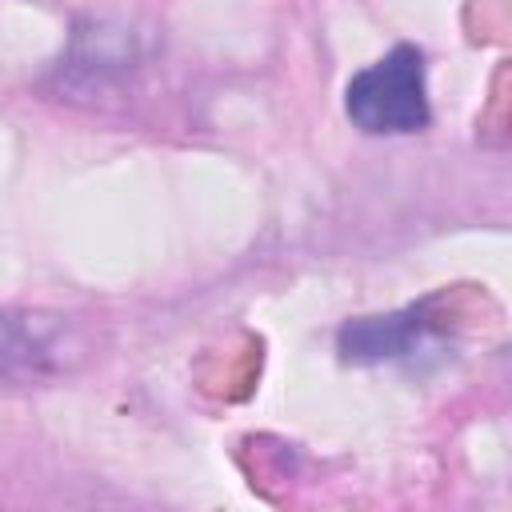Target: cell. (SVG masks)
<instances>
[{"label":"cell","instance_id":"6da1fadb","mask_svg":"<svg viewBox=\"0 0 512 512\" xmlns=\"http://www.w3.org/2000/svg\"><path fill=\"white\" fill-rule=\"evenodd\" d=\"M348 120L368 136H408L428 124L424 56L412 44H396L376 64L360 68L344 88Z\"/></svg>","mask_w":512,"mask_h":512},{"label":"cell","instance_id":"7a4b0ae2","mask_svg":"<svg viewBox=\"0 0 512 512\" xmlns=\"http://www.w3.org/2000/svg\"><path fill=\"white\" fill-rule=\"evenodd\" d=\"M424 332H428L424 304H412V308H400V312H388V316L348 320L340 328L336 344H340V356L352 360V364H380V360H396V356L416 352Z\"/></svg>","mask_w":512,"mask_h":512},{"label":"cell","instance_id":"3957f363","mask_svg":"<svg viewBox=\"0 0 512 512\" xmlns=\"http://www.w3.org/2000/svg\"><path fill=\"white\" fill-rule=\"evenodd\" d=\"M48 352V340L12 312H0V376H16L40 364V356Z\"/></svg>","mask_w":512,"mask_h":512}]
</instances>
